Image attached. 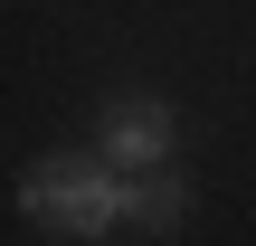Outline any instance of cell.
Instances as JSON below:
<instances>
[{
  "instance_id": "obj_1",
  "label": "cell",
  "mask_w": 256,
  "mask_h": 246,
  "mask_svg": "<svg viewBox=\"0 0 256 246\" xmlns=\"http://www.w3.org/2000/svg\"><path fill=\"white\" fill-rule=\"evenodd\" d=\"M124 190L133 180L104 152H57V161H38L19 180V209L38 228H57V237H104V228H124Z\"/></svg>"
},
{
  "instance_id": "obj_2",
  "label": "cell",
  "mask_w": 256,
  "mask_h": 246,
  "mask_svg": "<svg viewBox=\"0 0 256 246\" xmlns=\"http://www.w3.org/2000/svg\"><path fill=\"white\" fill-rule=\"evenodd\" d=\"M171 142H180V133H171V104H162V95H114V104H104V142H95V152H104L124 180L162 171Z\"/></svg>"
},
{
  "instance_id": "obj_3",
  "label": "cell",
  "mask_w": 256,
  "mask_h": 246,
  "mask_svg": "<svg viewBox=\"0 0 256 246\" xmlns=\"http://www.w3.org/2000/svg\"><path fill=\"white\" fill-rule=\"evenodd\" d=\"M190 218V190L171 180V171H142L133 190H124V228H142V237H171Z\"/></svg>"
}]
</instances>
